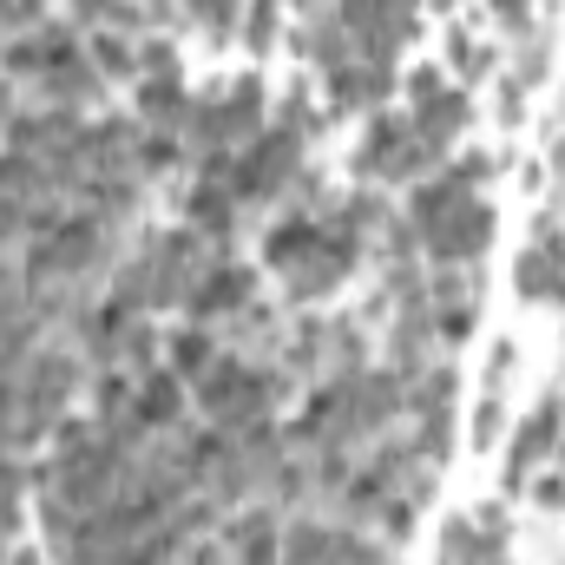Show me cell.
<instances>
[{"label": "cell", "instance_id": "6da1fadb", "mask_svg": "<svg viewBox=\"0 0 565 565\" xmlns=\"http://www.w3.org/2000/svg\"><path fill=\"white\" fill-rule=\"evenodd\" d=\"M73 388H79V355H66V349H40L20 369V382H13V447L20 454L40 447L53 427L66 422Z\"/></svg>", "mask_w": 565, "mask_h": 565}, {"label": "cell", "instance_id": "7a4b0ae2", "mask_svg": "<svg viewBox=\"0 0 565 565\" xmlns=\"http://www.w3.org/2000/svg\"><path fill=\"white\" fill-rule=\"evenodd\" d=\"M277 388H282L277 369H250L244 355H217V362L198 375V408H204V422H211V427L244 434V427L270 422Z\"/></svg>", "mask_w": 565, "mask_h": 565}, {"label": "cell", "instance_id": "3957f363", "mask_svg": "<svg viewBox=\"0 0 565 565\" xmlns=\"http://www.w3.org/2000/svg\"><path fill=\"white\" fill-rule=\"evenodd\" d=\"M257 132H264V86H257V79H237L231 99H191L184 151H198V158H211V151H244Z\"/></svg>", "mask_w": 565, "mask_h": 565}, {"label": "cell", "instance_id": "277c9868", "mask_svg": "<svg viewBox=\"0 0 565 565\" xmlns=\"http://www.w3.org/2000/svg\"><path fill=\"white\" fill-rule=\"evenodd\" d=\"M302 171V132L296 126H264L257 139L237 151V171H231V198L237 204H270L296 184Z\"/></svg>", "mask_w": 565, "mask_h": 565}, {"label": "cell", "instance_id": "5b68a950", "mask_svg": "<svg viewBox=\"0 0 565 565\" xmlns=\"http://www.w3.org/2000/svg\"><path fill=\"white\" fill-rule=\"evenodd\" d=\"M434 158H440V151L415 132V119H395V113H382V119L369 126V139L355 145V171H362V178H382V184L422 178Z\"/></svg>", "mask_w": 565, "mask_h": 565}, {"label": "cell", "instance_id": "8992f818", "mask_svg": "<svg viewBox=\"0 0 565 565\" xmlns=\"http://www.w3.org/2000/svg\"><path fill=\"white\" fill-rule=\"evenodd\" d=\"M145 264H151V309H178L198 277L211 270V257H204V237L184 224V231H158V237H145L139 244Z\"/></svg>", "mask_w": 565, "mask_h": 565}, {"label": "cell", "instance_id": "52a82bcc", "mask_svg": "<svg viewBox=\"0 0 565 565\" xmlns=\"http://www.w3.org/2000/svg\"><path fill=\"white\" fill-rule=\"evenodd\" d=\"M257 302V270L250 264H211L204 277H198V289L184 296V316L191 322H231V316H244Z\"/></svg>", "mask_w": 565, "mask_h": 565}, {"label": "cell", "instance_id": "ba28073f", "mask_svg": "<svg viewBox=\"0 0 565 565\" xmlns=\"http://www.w3.org/2000/svg\"><path fill=\"white\" fill-rule=\"evenodd\" d=\"M342 402H349V422H355V440L382 434L408 408V388L395 369H362V375H342Z\"/></svg>", "mask_w": 565, "mask_h": 565}, {"label": "cell", "instance_id": "9c48e42d", "mask_svg": "<svg viewBox=\"0 0 565 565\" xmlns=\"http://www.w3.org/2000/svg\"><path fill=\"white\" fill-rule=\"evenodd\" d=\"M487 244H493V211L473 204V198H467L454 217H440L434 231H422V250L434 257V264H473Z\"/></svg>", "mask_w": 565, "mask_h": 565}, {"label": "cell", "instance_id": "30bf717a", "mask_svg": "<svg viewBox=\"0 0 565 565\" xmlns=\"http://www.w3.org/2000/svg\"><path fill=\"white\" fill-rule=\"evenodd\" d=\"M99 86H106V73L93 66V53L86 46H73V53H60L46 73H40V93L53 99V106H66V113H79V106H93L99 99Z\"/></svg>", "mask_w": 565, "mask_h": 565}, {"label": "cell", "instance_id": "8fae6325", "mask_svg": "<svg viewBox=\"0 0 565 565\" xmlns=\"http://www.w3.org/2000/svg\"><path fill=\"white\" fill-rule=\"evenodd\" d=\"M132 106H139V126H151V132H178V139H184L191 93L178 86V73H145L139 93H132Z\"/></svg>", "mask_w": 565, "mask_h": 565}, {"label": "cell", "instance_id": "7c38bea8", "mask_svg": "<svg viewBox=\"0 0 565 565\" xmlns=\"http://www.w3.org/2000/svg\"><path fill=\"white\" fill-rule=\"evenodd\" d=\"M132 408H139V422L151 427V434H178V427H184V375H178V369H151V375H139Z\"/></svg>", "mask_w": 565, "mask_h": 565}, {"label": "cell", "instance_id": "4fadbf2b", "mask_svg": "<svg viewBox=\"0 0 565 565\" xmlns=\"http://www.w3.org/2000/svg\"><path fill=\"white\" fill-rule=\"evenodd\" d=\"M237 211H244V204H237L224 184H204V178H198V184L184 191V224H191L204 244H224V237H237Z\"/></svg>", "mask_w": 565, "mask_h": 565}, {"label": "cell", "instance_id": "5bb4252c", "mask_svg": "<svg viewBox=\"0 0 565 565\" xmlns=\"http://www.w3.org/2000/svg\"><path fill=\"white\" fill-rule=\"evenodd\" d=\"M316 250H322V224L302 217V211H289V217H277V224L264 231V264H270V270H302Z\"/></svg>", "mask_w": 565, "mask_h": 565}, {"label": "cell", "instance_id": "9a60e30c", "mask_svg": "<svg viewBox=\"0 0 565 565\" xmlns=\"http://www.w3.org/2000/svg\"><path fill=\"white\" fill-rule=\"evenodd\" d=\"M520 296H565V237L540 217V244L520 257Z\"/></svg>", "mask_w": 565, "mask_h": 565}, {"label": "cell", "instance_id": "2e32d148", "mask_svg": "<svg viewBox=\"0 0 565 565\" xmlns=\"http://www.w3.org/2000/svg\"><path fill=\"white\" fill-rule=\"evenodd\" d=\"M467 119H473V106H467V93H454V86H440V93L415 99V132H422L434 151H447V145L460 139Z\"/></svg>", "mask_w": 565, "mask_h": 565}, {"label": "cell", "instance_id": "e0dca14e", "mask_svg": "<svg viewBox=\"0 0 565 565\" xmlns=\"http://www.w3.org/2000/svg\"><path fill=\"white\" fill-rule=\"evenodd\" d=\"M467 198H473V184H467V171L454 164V171H440V178L415 184V198H408V224H415V231H434V224L454 217Z\"/></svg>", "mask_w": 565, "mask_h": 565}, {"label": "cell", "instance_id": "ac0fdd59", "mask_svg": "<svg viewBox=\"0 0 565 565\" xmlns=\"http://www.w3.org/2000/svg\"><path fill=\"white\" fill-rule=\"evenodd\" d=\"M388 86H395V73L369 66V60H349L342 73H329V99L335 106H375V99H388Z\"/></svg>", "mask_w": 565, "mask_h": 565}, {"label": "cell", "instance_id": "d6986e66", "mask_svg": "<svg viewBox=\"0 0 565 565\" xmlns=\"http://www.w3.org/2000/svg\"><path fill=\"white\" fill-rule=\"evenodd\" d=\"M434 342H440V335H434V316H427V309H402V322H395V375H402V382L427 369V349H434Z\"/></svg>", "mask_w": 565, "mask_h": 565}, {"label": "cell", "instance_id": "ffe728a7", "mask_svg": "<svg viewBox=\"0 0 565 565\" xmlns=\"http://www.w3.org/2000/svg\"><path fill=\"white\" fill-rule=\"evenodd\" d=\"M217 355H224V349H217V335H211L204 322H191V329H178V335L164 342V369H178L184 382H198Z\"/></svg>", "mask_w": 565, "mask_h": 565}, {"label": "cell", "instance_id": "44dd1931", "mask_svg": "<svg viewBox=\"0 0 565 565\" xmlns=\"http://www.w3.org/2000/svg\"><path fill=\"white\" fill-rule=\"evenodd\" d=\"M553 440H559V408H540V415H526L520 427V440H513V480H526L533 467H540V454H553Z\"/></svg>", "mask_w": 565, "mask_h": 565}, {"label": "cell", "instance_id": "7402d4cb", "mask_svg": "<svg viewBox=\"0 0 565 565\" xmlns=\"http://www.w3.org/2000/svg\"><path fill=\"white\" fill-rule=\"evenodd\" d=\"M79 198H86V211H93V217L119 224V217H132L139 184H132V171H119V178H86V184H79Z\"/></svg>", "mask_w": 565, "mask_h": 565}, {"label": "cell", "instance_id": "603a6c76", "mask_svg": "<svg viewBox=\"0 0 565 565\" xmlns=\"http://www.w3.org/2000/svg\"><path fill=\"white\" fill-rule=\"evenodd\" d=\"M322 73H342L349 66V53H355V40L342 33V20H316V26H302V40H296Z\"/></svg>", "mask_w": 565, "mask_h": 565}, {"label": "cell", "instance_id": "cb8c5ba5", "mask_svg": "<svg viewBox=\"0 0 565 565\" xmlns=\"http://www.w3.org/2000/svg\"><path fill=\"white\" fill-rule=\"evenodd\" d=\"M329 546H335V533L316 526V520L282 526V565H329Z\"/></svg>", "mask_w": 565, "mask_h": 565}, {"label": "cell", "instance_id": "d4e9b609", "mask_svg": "<svg viewBox=\"0 0 565 565\" xmlns=\"http://www.w3.org/2000/svg\"><path fill=\"white\" fill-rule=\"evenodd\" d=\"M257 487H264V493H270L277 507H302V500L316 493V480H309V467H302V460H289V454H282V460L270 467V473H264V480H257Z\"/></svg>", "mask_w": 565, "mask_h": 565}, {"label": "cell", "instance_id": "484cf974", "mask_svg": "<svg viewBox=\"0 0 565 565\" xmlns=\"http://www.w3.org/2000/svg\"><path fill=\"white\" fill-rule=\"evenodd\" d=\"M93 66L106 73V79H119V73H139V46H126V33H93Z\"/></svg>", "mask_w": 565, "mask_h": 565}, {"label": "cell", "instance_id": "4316f807", "mask_svg": "<svg viewBox=\"0 0 565 565\" xmlns=\"http://www.w3.org/2000/svg\"><path fill=\"white\" fill-rule=\"evenodd\" d=\"M447 440H454V415H447V402H440V408H422L415 454H422V460H447Z\"/></svg>", "mask_w": 565, "mask_h": 565}, {"label": "cell", "instance_id": "83f0119b", "mask_svg": "<svg viewBox=\"0 0 565 565\" xmlns=\"http://www.w3.org/2000/svg\"><path fill=\"white\" fill-rule=\"evenodd\" d=\"M309 480H316V493H342V487L355 480L349 447H322V454H316V467H309Z\"/></svg>", "mask_w": 565, "mask_h": 565}, {"label": "cell", "instance_id": "f1b7e54d", "mask_svg": "<svg viewBox=\"0 0 565 565\" xmlns=\"http://www.w3.org/2000/svg\"><path fill=\"white\" fill-rule=\"evenodd\" d=\"M244 46H250L257 60L277 46V0H257V7L244 13Z\"/></svg>", "mask_w": 565, "mask_h": 565}, {"label": "cell", "instance_id": "f546056e", "mask_svg": "<svg viewBox=\"0 0 565 565\" xmlns=\"http://www.w3.org/2000/svg\"><path fill=\"white\" fill-rule=\"evenodd\" d=\"M335 217H342L349 231H382V224H388V204H382L375 191H355V198H349V204H342Z\"/></svg>", "mask_w": 565, "mask_h": 565}, {"label": "cell", "instance_id": "4dcf8cb0", "mask_svg": "<svg viewBox=\"0 0 565 565\" xmlns=\"http://www.w3.org/2000/svg\"><path fill=\"white\" fill-rule=\"evenodd\" d=\"M467 329H473V302H447V309H434V335L454 349V342H467Z\"/></svg>", "mask_w": 565, "mask_h": 565}, {"label": "cell", "instance_id": "1f68e13d", "mask_svg": "<svg viewBox=\"0 0 565 565\" xmlns=\"http://www.w3.org/2000/svg\"><path fill=\"white\" fill-rule=\"evenodd\" d=\"M184 13L204 20L211 33H231V26H237V0H184Z\"/></svg>", "mask_w": 565, "mask_h": 565}, {"label": "cell", "instance_id": "d6a6232c", "mask_svg": "<svg viewBox=\"0 0 565 565\" xmlns=\"http://www.w3.org/2000/svg\"><path fill=\"white\" fill-rule=\"evenodd\" d=\"M139 66H145V73H178V53H171V40H145V46H139Z\"/></svg>", "mask_w": 565, "mask_h": 565}, {"label": "cell", "instance_id": "836d02e7", "mask_svg": "<svg viewBox=\"0 0 565 565\" xmlns=\"http://www.w3.org/2000/svg\"><path fill=\"white\" fill-rule=\"evenodd\" d=\"M493 20H500V26H513V33H526V20H533V0H493Z\"/></svg>", "mask_w": 565, "mask_h": 565}, {"label": "cell", "instance_id": "e575fe53", "mask_svg": "<svg viewBox=\"0 0 565 565\" xmlns=\"http://www.w3.org/2000/svg\"><path fill=\"white\" fill-rule=\"evenodd\" d=\"M520 79H526V86L546 79V46H540V40H526V53H520Z\"/></svg>", "mask_w": 565, "mask_h": 565}, {"label": "cell", "instance_id": "d590c367", "mask_svg": "<svg viewBox=\"0 0 565 565\" xmlns=\"http://www.w3.org/2000/svg\"><path fill=\"white\" fill-rule=\"evenodd\" d=\"M184 565H231V546H217V540H198V546L184 553Z\"/></svg>", "mask_w": 565, "mask_h": 565}, {"label": "cell", "instance_id": "8d00e7d4", "mask_svg": "<svg viewBox=\"0 0 565 565\" xmlns=\"http://www.w3.org/2000/svg\"><path fill=\"white\" fill-rule=\"evenodd\" d=\"M473 434H480V447H493V434H500V408H493V395L480 402V415H473Z\"/></svg>", "mask_w": 565, "mask_h": 565}, {"label": "cell", "instance_id": "74e56055", "mask_svg": "<svg viewBox=\"0 0 565 565\" xmlns=\"http://www.w3.org/2000/svg\"><path fill=\"white\" fill-rule=\"evenodd\" d=\"M408 93L427 99V93H440V66H415V79H408Z\"/></svg>", "mask_w": 565, "mask_h": 565}, {"label": "cell", "instance_id": "f35d334b", "mask_svg": "<svg viewBox=\"0 0 565 565\" xmlns=\"http://www.w3.org/2000/svg\"><path fill=\"white\" fill-rule=\"evenodd\" d=\"M7 126H13V86L0 79V132H7Z\"/></svg>", "mask_w": 565, "mask_h": 565}, {"label": "cell", "instance_id": "ab89813d", "mask_svg": "<svg viewBox=\"0 0 565 565\" xmlns=\"http://www.w3.org/2000/svg\"><path fill=\"white\" fill-rule=\"evenodd\" d=\"M171 7L178 0H145V20H171Z\"/></svg>", "mask_w": 565, "mask_h": 565}, {"label": "cell", "instance_id": "60d3db41", "mask_svg": "<svg viewBox=\"0 0 565 565\" xmlns=\"http://www.w3.org/2000/svg\"><path fill=\"white\" fill-rule=\"evenodd\" d=\"M7 565H40V559H33V553H13V559H7Z\"/></svg>", "mask_w": 565, "mask_h": 565}, {"label": "cell", "instance_id": "b9f144b4", "mask_svg": "<svg viewBox=\"0 0 565 565\" xmlns=\"http://www.w3.org/2000/svg\"><path fill=\"white\" fill-rule=\"evenodd\" d=\"M289 7H302V13H316V7H322V0H289Z\"/></svg>", "mask_w": 565, "mask_h": 565}]
</instances>
